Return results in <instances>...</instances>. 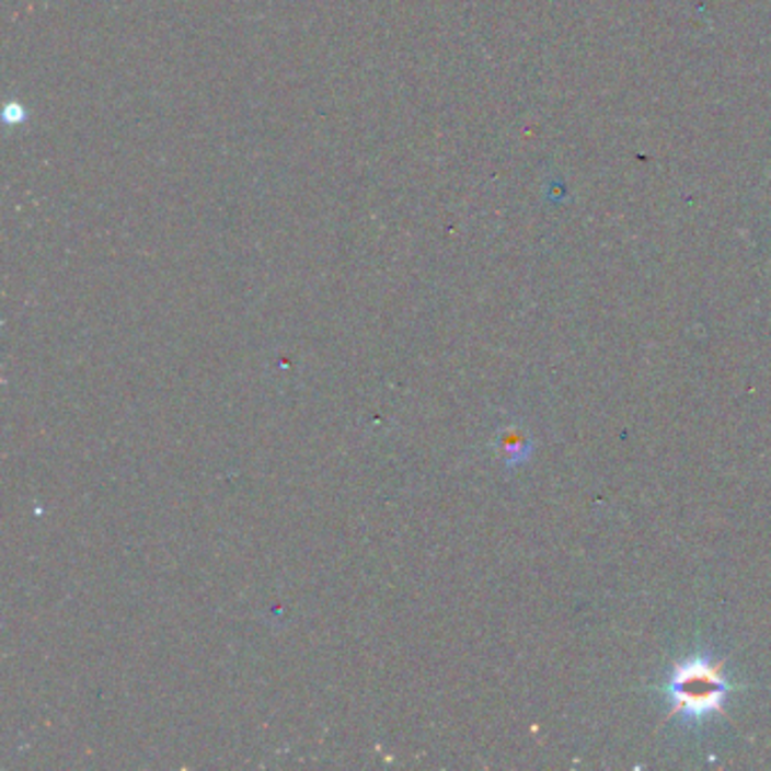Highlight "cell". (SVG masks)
<instances>
[{
	"instance_id": "6da1fadb",
	"label": "cell",
	"mask_w": 771,
	"mask_h": 771,
	"mask_svg": "<svg viewBox=\"0 0 771 771\" xmlns=\"http://www.w3.org/2000/svg\"><path fill=\"white\" fill-rule=\"evenodd\" d=\"M735 688L724 677V663L711 656L694 654L679 660L665 686L670 697V717L699 724L711 715H724V701Z\"/></svg>"
}]
</instances>
